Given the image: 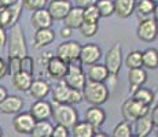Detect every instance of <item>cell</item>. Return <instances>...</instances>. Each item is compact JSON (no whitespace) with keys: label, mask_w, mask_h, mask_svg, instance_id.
Wrapping results in <instances>:
<instances>
[{"label":"cell","mask_w":158,"mask_h":137,"mask_svg":"<svg viewBox=\"0 0 158 137\" xmlns=\"http://www.w3.org/2000/svg\"><path fill=\"white\" fill-rule=\"evenodd\" d=\"M52 92V99L55 103H62V104H78L84 100L83 91L70 88L63 80H60L55 87L51 89Z\"/></svg>","instance_id":"cell-1"},{"label":"cell","mask_w":158,"mask_h":137,"mask_svg":"<svg viewBox=\"0 0 158 137\" xmlns=\"http://www.w3.org/2000/svg\"><path fill=\"white\" fill-rule=\"evenodd\" d=\"M83 96L84 100H87L91 106H102L103 103L107 102L110 92L105 82L88 80L83 88Z\"/></svg>","instance_id":"cell-2"},{"label":"cell","mask_w":158,"mask_h":137,"mask_svg":"<svg viewBox=\"0 0 158 137\" xmlns=\"http://www.w3.org/2000/svg\"><path fill=\"white\" fill-rule=\"evenodd\" d=\"M52 118L56 123L72 129L73 125L78 121V112L72 104L55 103V106L52 107Z\"/></svg>","instance_id":"cell-3"},{"label":"cell","mask_w":158,"mask_h":137,"mask_svg":"<svg viewBox=\"0 0 158 137\" xmlns=\"http://www.w3.org/2000/svg\"><path fill=\"white\" fill-rule=\"evenodd\" d=\"M8 55L14 56H25L28 55V47H26V38L19 25H14L10 27V41H8Z\"/></svg>","instance_id":"cell-4"},{"label":"cell","mask_w":158,"mask_h":137,"mask_svg":"<svg viewBox=\"0 0 158 137\" xmlns=\"http://www.w3.org/2000/svg\"><path fill=\"white\" fill-rule=\"evenodd\" d=\"M63 81L70 88L83 91L84 85H85V82H87V77L83 70V63L80 62V59L69 63L68 73H66V75L63 77Z\"/></svg>","instance_id":"cell-5"},{"label":"cell","mask_w":158,"mask_h":137,"mask_svg":"<svg viewBox=\"0 0 158 137\" xmlns=\"http://www.w3.org/2000/svg\"><path fill=\"white\" fill-rule=\"evenodd\" d=\"M148 112H150V106L142 104L140 102L135 100L133 97L125 100L121 106V114H123L124 119L129 121V122H135L138 118L143 117Z\"/></svg>","instance_id":"cell-6"},{"label":"cell","mask_w":158,"mask_h":137,"mask_svg":"<svg viewBox=\"0 0 158 137\" xmlns=\"http://www.w3.org/2000/svg\"><path fill=\"white\" fill-rule=\"evenodd\" d=\"M105 66L109 71V75L117 77V74L121 70V66H123V48L118 42H115L109 48L105 56Z\"/></svg>","instance_id":"cell-7"},{"label":"cell","mask_w":158,"mask_h":137,"mask_svg":"<svg viewBox=\"0 0 158 137\" xmlns=\"http://www.w3.org/2000/svg\"><path fill=\"white\" fill-rule=\"evenodd\" d=\"M136 36L144 42H153L158 37V22L153 17L139 21Z\"/></svg>","instance_id":"cell-8"},{"label":"cell","mask_w":158,"mask_h":137,"mask_svg":"<svg viewBox=\"0 0 158 137\" xmlns=\"http://www.w3.org/2000/svg\"><path fill=\"white\" fill-rule=\"evenodd\" d=\"M80 51H81V44L76 40H65L60 42L56 48V56L63 59L66 63L74 62L80 58Z\"/></svg>","instance_id":"cell-9"},{"label":"cell","mask_w":158,"mask_h":137,"mask_svg":"<svg viewBox=\"0 0 158 137\" xmlns=\"http://www.w3.org/2000/svg\"><path fill=\"white\" fill-rule=\"evenodd\" d=\"M69 63H66L63 59H60L56 55H51L48 60L45 62V69L51 78L54 80H63V77L68 73Z\"/></svg>","instance_id":"cell-10"},{"label":"cell","mask_w":158,"mask_h":137,"mask_svg":"<svg viewBox=\"0 0 158 137\" xmlns=\"http://www.w3.org/2000/svg\"><path fill=\"white\" fill-rule=\"evenodd\" d=\"M36 119L30 112H17L13 119V127L18 135H30L35 127Z\"/></svg>","instance_id":"cell-11"},{"label":"cell","mask_w":158,"mask_h":137,"mask_svg":"<svg viewBox=\"0 0 158 137\" xmlns=\"http://www.w3.org/2000/svg\"><path fill=\"white\" fill-rule=\"evenodd\" d=\"M102 58V50L98 44L95 42H89V44L81 45V51H80V62L84 66H89L94 63L99 62V59Z\"/></svg>","instance_id":"cell-12"},{"label":"cell","mask_w":158,"mask_h":137,"mask_svg":"<svg viewBox=\"0 0 158 137\" xmlns=\"http://www.w3.org/2000/svg\"><path fill=\"white\" fill-rule=\"evenodd\" d=\"M72 7L70 0H50L47 3V10L54 21H63Z\"/></svg>","instance_id":"cell-13"},{"label":"cell","mask_w":158,"mask_h":137,"mask_svg":"<svg viewBox=\"0 0 158 137\" xmlns=\"http://www.w3.org/2000/svg\"><path fill=\"white\" fill-rule=\"evenodd\" d=\"M30 114L36 121H45L52 117V104L44 99H39L30 106Z\"/></svg>","instance_id":"cell-14"},{"label":"cell","mask_w":158,"mask_h":137,"mask_svg":"<svg viewBox=\"0 0 158 137\" xmlns=\"http://www.w3.org/2000/svg\"><path fill=\"white\" fill-rule=\"evenodd\" d=\"M55 40V32L51 27H43V29H36L33 36V48L35 50H43L44 47L50 45Z\"/></svg>","instance_id":"cell-15"},{"label":"cell","mask_w":158,"mask_h":137,"mask_svg":"<svg viewBox=\"0 0 158 137\" xmlns=\"http://www.w3.org/2000/svg\"><path fill=\"white\" fill-rule=\"evenodd\" d=\"M84 119H85L87 122H89L96 130H98L99 127L105 123L106 112L101 106H91V107L87 108L85 112H84Z\"/></svg>","instance_id":"cell-16"},{"label":"cell","mask_w":158,"mask_h":137,"mask_svg":"<svg viewBox=\"0 0 158 137\" xmlns=\"http://www.w3.org/2000/svg\"><path fill=\"white\" fill-rule=\"evenodd\" d=\"M153 121H151L150 112L143 115V117L138 118V119L133 122V127H132V133L136 137H147L153 130Z\"/></svg>","instance_id":"cell-17"},{"label":"cell","mask_w":158,"mask_h":137,"mask_svg":"<svg viewBox=\"0 0 158 137\" xmlns=\"http://www.w3.org/2000/svg\"><path fill=\"white\" fill-rule=\"evenodd\" d=\"M52 17L50 15L47 8H39L32 13L30 17V23L35 29H43V27H51L52 25Z\"/></svg>","instance_id":"cell-18"},{"label":"cell","mask_w":158,"mask_h":137,"mask_svg":"<svg viewBox=\"0 0 158 137\" xmlns=\"http://www.w3.org/2000/svg\"><path fill=\"white\" fill-rule=\"evenodd\" d=\"M23 108V100L17 95H8L0 103L2 114H17Z\"/></svg>","instance_id":"cell-19"},{"label":"cell","mask_w":158,"mask_h":137,"mask_svg":"<svg viewBox=\"0 0 158 137\" xmlns=\"http://www.w3.org/2000/svg\"><path fill=\"white\" fill-rule=\"evenodd\" d=\"M29 95L33 97V99L39 100V99H45L51 92V87L45 80L43 78H37V80H33L32 85L29 88Z\"/></svg>","instance_id":"cell-20"},{"label":"cell","mask_w":158,"mask_h":137,"mask_svg":"<svg viewBox=\"0 0 158 137\" xmlns=\"http://www.w3.org/2000/svg\"><path fill=\"white\" fill-rule=\"evenodd\" d=\"M147 82V71L146 69L142 66V67H135V69H129L128 71V84L131 91H135L136 88L143 87V85Z\"/></svg>","instance_id":"cell-21"},{"label":"cell","mask_w":158,"mask_h":137,"mask_svg":"<svg viewBox=\"0 0 158 137\" xmlns=\"http://www.w3.org/2000/svg\"><path fill=\"white\" fill-rule=\"evenodd\" d=\"M63 22H65V26H69L70 29H78L84 22V8L77 7V6L72 7L70 11L63 18Z\"/></svg>","instance_id":"cell-22"},{"label":"cell","mask_w":158,"mask_h":137,"mask_svg":"<svg viewBox=\"0 0 158 137\" xmlns=\"http://www.w3.org/2000/svg\"><path fill=\"white\" fill-rule=\"evenodd\" d=\"M114 14L118 18H129L135 13L136 0H113Z\"/></svg>","instance_id":"cell-23"},{"label":"cell","mask_w":158,"mask_h":137,"mask_svg":"<svg viewBox=\"0 0 158 137\" xmlns=\"http://www.w3.org/2000/svg\"><path fill=\"white\" fill-rule=\"evenodd\" d=\"M156 4H157L156 0H136L135 14L139 18V21L153 17V11Z\"/></svg>","instance_id":"cell-24"},{"label":"cell","mask_w":158,"mask_h":137,"mask_svg":"<svg viewBox=\"0 0 158 137\" xmlns=\"http://www.w3.org/2000/svg\"><path fill=\"white\" fill-rule=\"evenodd\" d=\"M11 78H13V87L21 92H28L33 81L32 74L25 71H18L17 74L11 75Z\"/></svg>","instance_id":"cell-25"},{"label":"cell","mask_w":158,"mask_h":137,"mask_svg":"<svg viewBox=\"0 0 158 137\" xmlns=\"http://www.w3.org/2000/svg\"><path fill=\"white\" fill-rule=\"evenodd\" d=\"M88 80L89 81H96V82H105L109 78V71L105 65H99L98 62L89 65V69L87 71Z\"/></svg>","instance_id":"cell-26"},{"label":"cell","mask_w":158,"mask_h":137,"mask_svg":"<svg viewBox=\"0 0 158 137\" xmlns=\"http://www.w3.org/2000/svg\"><path fill=\"white\" fill-rule=\"evenodd\" d=\"M95 127L89 122L84 121H77L72 127V136L73 137H94L95 135Z\"/></svg>","instance_id":"cell-27"},{"label":"cell","mask_w":158,"mask_h":137,"mask_svg":"<svg viewBox=\"0 0 158 137\" xmlns=\"http://www.w3.org/2000/svg\"><path fill=\"white\" fill-rule=\"evenodd\" d=\"M142 60H143V67L148 70L158 69V50L156 48H147L142 52Z\"/></svg>","instance_id":"cell-28"},{"label":"cell","mask_w":158,"mask_h":137,"mask_svg":"<svg viewBox=\"0 0 158 137\" xmlns=\"http://www.w3.org/2000/svg\"><path fill=\"white\" fill-rule=\"evenodd\" d=\"M52 130H54V126L51 125V122H48V119L36 121L35 127H33L30 136H33V137H52Z\"/></svg>","instance_id":"cell-29"},{"label":"cell","mask_w":158,"mask_h":137,"mask_svg":"<svg viewBox=\"0 0 158 137\" xmlns=\"http://www.w3.org/2000/svg\"><path fill=\"white\" fill-rule=\"evenodd\" d=\"M132 97L135 100H138V102H140L142 104H146V106H151V103L154 102L153 91L148 89V88H144V87L136 88V89L132 92Z\"/></svg>","instance_id":"cell-30"},{"label":"cell","mask_w":158,"mask_h":137,"mask_svg":"<svg viewBox=\"0 0 158 137\" xmlns=\"http://www.w3.org/2000/svg\"><path fill=\"white\" fill-rule=\"evenodd\" d=\"M111 136L113 137H132V126H131V122L127 119L121 121L115 125V127L111 132Z\"/></svg>","instance_id":"cell-31"},{"label":"cell","mask_w":158,"mask_h":137,"mask_svg":"<svg viewBox=\"0 0 158 137\" xmlns=\"http://www.w3.org/2000/svg\"><path fill=\"white\" fill-rule=\"evenodd\" d=\"M124 63H125V66L128 69L142 67V66H143V60H142V51H131V52L127 55Z\"/></svg>","instance_id":"cell-32"},{"label":"cell","mask_w":158,"mask_h":137,"mask_svg":"<svg viewBox=\"0 0 158 137\" xmlns=\"http://www.w3.org/2000/svg\"><path fill=\"white\" fill-rule=\"evenodd\" d=\"M96 7L102 18H109L114 14V2L113 0H98Z\"/></svg>","instance_id":"cell-33"},{"label":"cell","mask_w":158,"mask_h":137,"mask_svg":"<svg viewBox=\"0 0 158 137\" xmlns=\"http://www.w3.org/2000/svg\"><path fill=\"white\" fill-rule=\"evenodd\" d=\"M22 8L23 7H22L21 0L13 6H8V10H10V27L17 25V23L19 22V18H21V15H22Z\"/></svg>","instance_id":"cell-34"},{"label":"cell","mask_w":158,"mask_h":137,"mask_svg":"<svg viewBox=\"0 0 158 137\" xmlns=\"http://www.w3.org/2000/svg\"><path fill=\"white\" fill-rule=\"evenodd\" d=\"M78 30H80V33L84 36V37H94L99 30V23L85 22V21H84V22L80 25V27H78Z\"/></svg>","instance_id":"cell-35"},{"label":"cell","mask_w":158,"mask_h":137,"mask_svg":"<svg viewBox=\"0 0 158 137\" xmlns=\"http://www.w3.org/2000/svg\"><path fill=\"white\" fill-rule=\"evenodd\" d=\"M101 18L102 17H101V14H99V10H98V7H96V4L84 8V21H85V22L99 23Z\"/></svg>","instance_id":"cell-36"},{"label":"cell","mask_w":158,"mask_h":137,"mask_svg":"<svg viewBox=\"0 0 158 137\" xmlns=\"http://www.w3.org/2000/svg\"><path fill=\"white\" fill-rule=\"evenodd\" d=\"M22 7L28 11H35L39 8H44L47 6L48 0H21Z\"/></svg>","instance_id":"cell-37"},{"label":"cell","mask_w":158,"mask_h":137,"mask_svg":"<svg viewBox=\"0 0 158 137\" xmlns=\"http://www.w3.org/2000/svg\"><path fill=\"white\" fill-rule=\"evenodd\" d=\"M7 69H8V74L10 75H14L18 71H21V58L14 56V55H8Z\"/></svg>","instance_id":"cell-38"},{"label":"cell","mask_w":158,"mask_h":137,"mask_svg":"<svg viewBox=\"0 0 158 137\" xmlns=\"http://www.w3.org/2000/svg\"><path fill=\"white\" fill-rule=\"evenodd\" d=\"M35 59H33L30 55H25V56L21 58V71L29 73V74L33 75V71H35Z\"/></svg>","instance_id":"cell-39"},{"label":"cell","mask_w":158,"mask_h":137,"mask_svg":"<svg viewBox=\"0 0 158 137\" xmlns=\"http://www.w3.org/2000/svg\"><path fill=\"white\" fill-rule=\"evenodd\" d=\"M0 26L10 29V10L6 6H0Z\"/></svg>","instance_id":"cell-40"},{"label":"cell","mask_w":158,"mask_h":137,"mask_svg":"<svg viewBox=\"0 0 158 137\" xmlns=\"http://www.w3.org/2000/svg\"><path fill=\"white\" fill-rule=\"evenodd\" d=\"M70 136V129L63 125L56 123V126H54L52 130V137H69Z\"/></svg>","instance_id":"cell-41"},{"label":"cell","mask_w":158,"mask_h":137,"mask_svg":"<svg viewBox=\"0 0 158 137\" xmlns=\"http://www.w3.org/2000/svg\"><path fill=\"white\" fill-rule=\"evenodd\" d=\"M7 41H8V37H7V33H6V29L3 26H0V52L4 50Z\"/></svg>","instance_id":"cell-42"},{"label":"cell","mask_w":158,"mask_h":137,"mask_svg":"<svg viewBox=\"0 0 158 137\" xmlns=\"http://www.w3.org/2000/svg\"><path fill=\"white\" fill-rule=\"evenodd\" d=\"M74 2H76V6H77V7L87 8V7H89V6L96 4L98 0H74Z\"/></svg>","instance_id":"cell-43"},{"label":"cell","mask_w":158,"mask_h":137,"mask_svg":"<svg viewBox=\"0 0 158 137\" xmlns=\"http://www.w3.org/2000/svg\"><path fill=\"white\" fill-rule=\"evenodd\" d=\"M7 74H8L7 63H6V60L3 59L2 56H0V80H3V78H4Z\"/></svg>","instance_id":"cell-44"},{"label":"cell","mask_w":158,"mask_h":137,"mask_svg":"<svg viewBox=\"0 0 158 137\" xmlns=\"http://www.w3.org/2000/svg\"><path fill=\"white\" fill-rule=\"evenodd\" d=\"M150 117L153 121V125L158 127V106H156L153 110H150Z\"/></svg>","instance_id":"cell-45"},{"label":"cell","mask_w":158,"mask_h":137,"mask_svg":"<svg viewBox=\"0 0 158 137\" xmlns=\"http://www.w3.org/2000/svg\"><path fill=\"white\" fill-rule=\"evenodd\" d=\"M72 30L69 26H63L62 29H60V37L62 38H65V40H68V38H70V36H72Z\"/></svg>","instance_id":"cell-46"},{"label":"cell","mask_w":158,"mask_h":137,"mask_svg":"<svg viewBox=\"0 0 158 137\" xmlns=\"http://www.w3.org/2000/svg\"><path fill=\"white\" fill-rule=\"evenodd\" d=\"M7 96H8V91L6 89V87H3V85H0V103H2L3 100H4Z\"/></svg>","instance_id":"cell-47"},{"label":"cell","mask_w":158,"mask_h":137,"mask_svg":"<svg viewBox=\"0 0 158 137\" xmlns=\"http://www.w3.org/2000/svg\"><path fill=\"white\" fill-rule=\"evenodd\" d=\"M17 2H19V0H0V6H6V7H8V6L15 4Z\"/></svg>","instance_id":"cell-48"},{"label":"cell","mask_w":158,"mask_h":137,"mask_svg":"<svg viewBox=\"0 0 158 137\" xmlns=\"http://www.w3.org/2000/svg\"><path fill=\"white\" fill-rule=\"evenodd\" d=\"M153 18L158 22V4H156V7H154V11H153Z\"/></svg>","instance_id":"cell-49"},{"label":"cell","mask_w":158,"mask_h":137,"mask_svg":"<svg viewBox=\"0 0 158 137\" xmlns=\"http://www.w3.org/2000/svg\"><path fill=\"white\" fill-rule=\"evenodd\" d=\"M3 136V130H2V127H0V137Z\"/></svg>","instance_id":"cell-50"},{"label":"cell","mask_w":158,"mask_h":137,"mask_svg":"<svg viewBox=\"0 0 158 137\" xmlns=\"http://www.w3.org/2000/svg\"><path fill=\"white\" fill-rule=\"evenodd\" d=\"M156 135H157V137H158V127H157V132H156Z\"/></svg>","instance_id":"cell-51"},{"label":"cell","mask_w":158,"mask_h":137,"mask_svg":"<svg viewBox=\"0 0 158 137\" xmlns=\"http://www.w3.org/2000/svg\"><path fill=\"white\" fill-rule=\"evenodd\" d=\"M156 2H158V0H156Z\"/></svg>","instance_id":"cell-52"}]
</instances>
